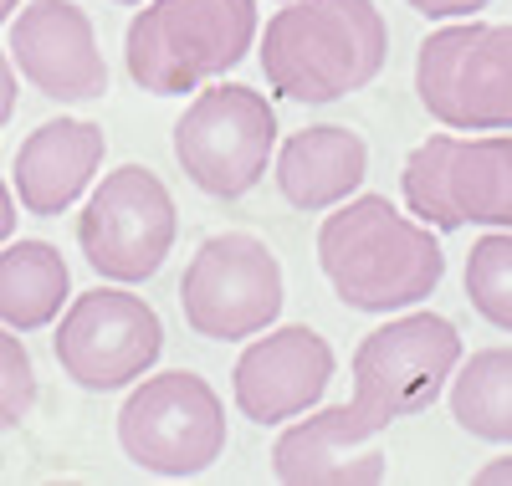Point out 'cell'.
Here are the masks:
<instances>
[{"label": "cell", "instance_id": "cell-1", "mask_svg": "<svg viewBox=\"0 0 512 486\" xmlns=\"http://www.w3.org/2000/svg\"><path fill=\"white\" fill-rule=\"evenodd\" d=\"M318 267L344 307L390 318L441 287L446 251L436 231L400 215L390 195H349L318 226Z\"/></svg>", "mask_w": 512, "mask_h": 486}, {"label": "cell", "instance_id": "cell-2", "mask_svg": "<svg viewBox=\"0 0 512 486\" xmlns=\"http://www.w3.org/2000/svg\"><path fill=\"white\" fill-rule=\"evenodd\" d=\"M256 41L272 93L287 103H338L369 87L390 57L374 0H282Z\"/></svg>", "mask_w": 512, "mask_h": 486}, {"label": "cell", "instance_id": "cell-3", "mask_svg": "<svg viewBox=\"0 0 512 486\" xmlns=\"http://www.w3.org/2000/svg\"><path fill=\"white\" fill-rule=\"evenodd\" d=\"M256 31V0H149L123 31V67L144 93L180 98L241 67Z\"/></svg>", "mask_w": 512, "mask_h": 486}, {"label": "cell", "instance_id": "cell-4", "mask_svg": "<svg viewBox=\"0 0 512 486\" xmlns=\"http://www.w3.org/2000/svg\"><path fill=\"white\" fill-rule=\"evenodd\" d=\"M415 98L456 134L512 128V21L461 16L431 31L415 52Z\"/></svg>", "mask_w": 512, "mask_h": 486}, {"label": "cell", "instance_id": "cell-5", "mask_svg": "<svg viewBox=\"0 0 512 486\" xmlns=\"http://www.w3.org/2000/svg\"><path fill=\"white\" fill-rule=\"evenodd\" d=\"M118 446L149 476L185 481L226 456V405L195 369H164L134 379L118 410Z\"/></svg>", "mask_w": 512, "mask_h": 486}, {"label": "cell", "instance_id": "cell-6", "mask_svg": "<svg viewBox=\"0 0 512 486\" xmlns=\"http://www.w3.org/2000/svg\"><path fill=\"white\" fill-rule=\"evenodd\" d=\"M400 190L415 220L431 231H461V226H492L512 231V134L456 139L431 134L405 154Z\"/></svg>", "mask_w": 512, "mask_h": 486}, {"label": "cell", "instance_id": "cell-7", "mask_svg": "<svg viewBox=\"0 0 512 486\" xmlns=\"http://www.w3.org/2000/svg\"><path fill=\"white\" fill-rule=\"evenodd\" d=\"M277 154V108L246 82H200L175 123V159L185 180L210 200H241L262 185Z\"/></svg>", "mask_w": 512, "mask_h": 486}, {"label": "cell", "instance_id": "cell-8", "mask_svg": "<svg viewBox=\"0 0 512 486\" xmlns=\"http://www.w3.org/2000/svg\"><path fill=\"white\" fill-rule=\"evenodd\" d=\"M461 333L441 313H405L379 323L354 348V400L349 410L379 435L441 400L446 379L461 364Z\"/></svg>", "mask_w": 512, "mask_h": 486}, {"label": "cell", "instance_id": "cell-9", "mask_svg": "<svg viewBox=\"0 0 512 486\" xmlns=\"http://www.w3.org/2000/svg\"><path fill=\"white\" fill-rule=\"evenodd\" d=\"M180 210L149 164H118L93 185L77 215V251L103 282H149L175 251Z\"/></svg>", "mask_w": 512, "mask_h": 486}, {"label": "cell", "instance_id": "cell-10", "mask_svg": "<svg viewBox=\"0 0 512 486\" xmlns=\"http://www.w3.org/2000/svg\"><path fill=\"white\" fill-rule=\"evenodd\" d=\"M287 282L277 251L251 231L205 236L180 277V313L195 338L241 343L282 318Z\"/></svg>", "mask_w": 512, "mask_h": 486}, {"label": "cell", "instance_id": "cell-11", "mask_svg": "<svg viewBox=\"0 0 512 486\" xmlns=\"http://www.w3.org/2000/svg\"><path fill=\"white\" fill-rule=\"evenodd\" d=\"M52 353L77 389L113 394V389H128L134 379H144L159 364L164 323H159L154 307L139 292H128L123 282L93 287V292L67 297Z\"/></svg>", "mask_w": 512, "mask_h": 486}, {"label": "cell", "instance_id": "cell-12", "mask_svg": "<svg viewBox=\"0 0 512 486\" xmlns=\"http://www.w3.org/2000/svg\"><path fill=\"white\" fill-rule=\"evenodd\" d=\"M333 343L308 323H272L251 333L231 369V400L256 425H287L308 415L333 384Z\"/></svg>", "mask_w": 512, "mask_h": 486}, {"label": "cell", "instance_id": "cell-13", "mask_svg": "<svg viewBox=\"0 0 512 486\" xmlns=\"http://www.w3.org/2000/svg\"><path fill=\"white\" fill-rule=\"evenodd\" d=\"M16 72L52 103H93L108 93V62L98 52L93 16L72 0H31L11 21Z\"/></svg>", "mask_w": 512, "mask_h": 486}, {"label": "cell", "instance_id": "cell-14", "mask_svg": "<svg viewBox=\"0 0 512 486\" xmlns=\"http://www.w3.org/2000/svg\"><path fill=\"white\" fill-rule=\"evenodd\" d=\"M272 471L287 486H379L384 481V451L379 430L359 420L349 405L308 410L297 415L272 446Z\"/></svg>", "mask_w": 512, "mask_h": 486}, {"label": "cell", "instance_id": "cell-15", "mask_svg": "<svg viewBox=\"0 0 512 486\" xmlns=\"http://www.w3.org/2000/svg\"><path fill=\"white\" fill-rule=\"evenodd\" d=\"M108 139L93 118H47L31 128L11 164V190L26 215L57 220L93 190V174L103 169Z\"/></svg>", "mask_w": 512, "mask_h": 486}, {"label": "cell", "instance_id": "cell-16", "mask_svg": "<svg viewBox=\"0 0 512 486\" xmlns=\"http://www.w3.org/2000/svg\"><path fill=\"white\" fill-rule=\"evenodd\" d=\"M364 174H369V144L344 123L297 128L272 154V180H277L282 200L308 215L333 210L338 200L359 195Z\"/></svg>", "mask_w": 512, "mask_h": 486}, {"label": "cell", "instance_id": "cell-17", "mask_svg": "<svg viewBox=\"0 0 512 486\" xmlns=\"http://www.w3.org/2000/svg\"><path fill=\"white\" fill-rule=\"evenodd\" d=\"M72 297V267L52 241H6L0 246V323L16 333H36L62 318Z\"/></svg>", "mask_w": 512, "mask_h": 486}, {"label": "cell", "instance_id": "cell-18", "mask_svg": "<svg viewBox=\"0 0 512 486\" xmlns=\"http://www.w3.org/2000/svg\"><path fill=\"white\" fill-rule=\"evenodd\" d=\"M451 420L492 446H512V348L461 353L456 374L446 379Z\"/></svg>", "mask_w": 512, "mask_h": 486}, {"label": "cell", "instance_id": "cell-19", "mask_svg": "<svg viewBox=\"0 0 512 486\" xmlns=\"http://www.w3.org/2000/svg\"><path fill=\"white\" fill-rule=\"evenodd\" d=\"M466 302L477 318L512 333V231H487L466 251Z\"/></svg>", "mask_w": 512, "mask_h": 486}, {"label": "cell", "instance_id": "cell-20", "mask_svg": "<svg viewBox=\"0 0 512 486\" xmlns=\"http://www.w3.org/2000/svg\"><path fill=\"white\" fill-rule=\"evenodd\" d=\"M31 410H36V364H31V348L16 338V328L0 323V435L26 425Z\"/></svg>", "mask_w": 512, "mask_h": 486}, {"label": "cell", "instance_id": "cell-21", "mask_svg": "<svg viewBox=\"0 0 512 486\" xmlns=\"http://www.w3.org/2000/svg\"><path fill=\"white\" fill-rule=\"evenodd\" d=\"M410 11H420L425 21H461V16H477L487 11L492 0H405Z\"/></svg>", "mask_w": 512, "mask_h": 486}, {"label": "cell", "instance_id": "cell-22", "mask_svg": "<svg viewBox=\"0 0 512 486\" xmlns=\"http://www.w3.org/2000/svg\"><path fill=\"white\" fill-rule=\"evenodd\" d=\"M16 93H21V82H16V62H11V52H0V128L11 123V113H16Z\"/></svg>", "mask_w": 512, "mask_h": 486}, {"label": "cell", "instance_id": "cell-23", "mask_svg": "<svg viewBox=\"0 0 512 486\" xmlns=\"http://www.w3.org/2000/svg\"><path fill=\"white\" fill-rule=\"evenodd\" d=\"M472 481H477V486H512V451H507V456H492Z\"/></svg>", "mask_w": 512, "mask_h": 486}, {"label": "cell", "instance_id": "cell-24", "mask_svg": "<svg viewBox=\"0 0 512 486\" xmlns=\"http://www.w3.org/2000/svg\"><path fill=\"white\" fill-rule=\"evenodd\" d=\"M16 236V190L0 180V246Z\"/></svg>", "mask_w": 512, "mask_h": 486}, {"label": "cell", "instance_id": "cell-25", "mask_svg": "<svg viewBox=\"0 0 512 486\" xmlns=\"http://www.w3.org/2000/svg\"><path fill=\"white\" fill-rule=\"evenodd\" d=\"M16 11H21V0H0V26H6Z\"/></svg>", "mask_w": 512, "mask_h": 486}, {"label": "cell", "instance_id": "cell-26", "mask_svg": "<svg viewBox=\"0 0 512 486\" xmlns=\"http://www.w3.org/2000/svg\"><path fill=\"white\" fill-rule=\"evenodd\" d=\"M113 6H144V0H113Z\"/></svg>", "mask_w": 512, "mask_h": 486}]
</instances>
